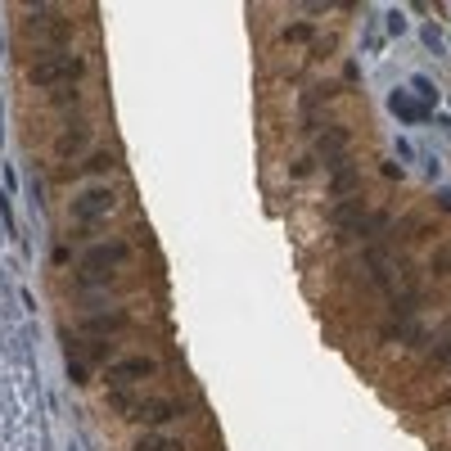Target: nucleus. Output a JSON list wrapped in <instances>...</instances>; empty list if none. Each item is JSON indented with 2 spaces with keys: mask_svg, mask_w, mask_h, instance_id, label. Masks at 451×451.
Masks as SVG:
<instances>
[{
  "mask_svg": "<svg viewBox=\"0 0 451 451\" xmlns=\"http://www.w3.org/2000/svg\"><path fill=\"white\" fill-rule=\"evenodd\" d=\"M32 86H68L86 77V59L82 54H45V59L32 63Z\"/></svg>",
  "mask_w": 451,
  "mask_h": 451,
  "instance_id": "f257e3e1",
  "label": "nucleus"
},
{
  "mask_svg": "<svg viewBox=\"0 0 451 451\" xmlns=\"http://www.w3.org/2000/svg\"><path fill=\"white\" fill-rule=\"evenodd\" d=\"M113 208H118V194H113L109 185H86L82 194H77L72 213H77V222H100V217H109Z\"/></svg>",
  "mask_w": 451,
  "mask_h": 451,
  "instance_id": "f03ea898",
  "label": "nucleus"
},
{
  "mask_svg": "<svg viewBox=\"0 0 451 451\" xmlns=\"http://www.w3.org/2000/svg\"><path fill=\"white\" fill-rule=\"evenodd\" d=\"M127 257H131V244H122V239H109V244H95V248H86V253H82V271L100 275V271H109V266L127 262Z\"/></svg>",
  "mask_w": 451,
  "mask_h": 451,
  "instance_id": "7ed1b4c3",
  "label": "nucleus"
},
{
  "mask_svg": "<svg viewBox=\"0 0 451 451\" xmlns=\"http://www.w3.org/2000/svg\"><path fill=\"white\" fill-rule=\"evenodd\" d=\"M153 375V361L149 357H127V361H113L109 366V383L113 388H127V383H140Z\"/></svg>",
  "mask_w": 451,
  "mask_h": 451,
  "instance_id": "20e7f679",
  "label": "nucleus"
},
{
  "mask_svg": "<svg viewBox=\"0 0 451 451\" xmlns=\"http://www.w3.org/2000/svg\"><path fill=\"white\" fill-rule=\"evenodd\" d=\"M388 113H392V118H402V122H411V127H415V122H425V118H429L425 100H415V95H411L406 86H402V91H392V95H388Z\"/></svg>",
  "mask_w": 451,
  "mask_h": 451,
  "instance_id": "39448f33",
  "label": "nucleus"
},
{
  "mask_svg": "<svg viewBox=\"0 0 451 451\" xmlns=\"http://www.w3.org/2000/svg\"><path fill=\"white\" fill-rule=\"evenodd\" d=\"M181 411H185L181 402L153 397V402H140V406H136V415H131V420H140V425H167V420H176Z\"/></svg>",
  "mask_w": 451,
  "mask_h": 451,
  "instance_id": "423d86ee",
  "label": "nucleus"
},
{
  "mask_svg": "<svg viewBox=\"0 0 451 451\" xmlns=\"http://www.w3.org/2000/svg\"><path fill=\"white\" fill-rule=\"evenodd\" d=\"M122 330H127V316H122V312L86 316V321H82V334H86V339H109V334H122Z\"/></svg>",
  "mask_w": 451,
  "mask_h": 451,
  "instance_id": "0eeeda50",
  "label": "nucleus"
},
{
  "mask_svg": "<svg viewBox=\"0 0 451 451\" xmlns=\"http://www.w3.org/2000/svg\"><path fill=\"white\" fill-rule=\"evenodd\" d=\"M86 149H91V131L86 127H68L54 140V153H59V158H77V153H86Z\"/></svg>",
  "mask_w": 451,
  "mask_h": 451,
  "instance_id": "6e6552de",
  "label": "nucleus"
},
{
  "mask_svg": "<svg viewBox=\"0 0 451 451\" xmlns=\"http://www.w3.org/2000/svg\"><path fill=\"white\" fill-rule=\"evenodd\" d=\"M330 217H334V226H343V230H352L366 217V208H361V199H339V204L330 208Z\"/></svg>",
  "mask_w": 451,
  "mask_h": 451,
  "instance_id": "1a4fd4ad",
  "label": "nucleus"
},
{
  "mask_svg": "<svg viewBox=\"0 0 451 451\" xmlns=\"http://www.w3.org/2000/svg\"><path fill=\"white\" fill-rule=\"evenodd\" d=\"M357 171H352V167H334V181H330V190H334V199H352V194H357Z\"/></svg>",
  "mask_w": 451,
  "mask_h": 451,
  "instance_id": "9d476101",
  "label": "nucleus"
},
{
  "mask_svg": "<svg viewBox=\"0 0 451 451\" xmlns=\"http://www.w3.org/2000/svg\"><path fill=\"white\" fill-rule=\"evenodd\" d=\"M131 451H185V447H181L176 438H167V434H140Z\"/></svg>",
  "mask_w": 451,
  "mask_h": 451,
  "instance_id": "9b49d317",
  "label": "nucleus"
},
{
  "mask_svg": "<svg viewBox=\"0 0 451 451\" xmlns=\"http://www.w3.org/2000/svg\"><path fill=\"white\" fill-rule=\"evenodd\" d=\"M109 406H113V411H122V415H136L140 402L131 397V388H113V392H109Z\"/></svg>",
  "mask_w": 451,
  "mask_h": 451,
  "instance_id": "f8f14e48",
  "label": "nucleus"
},
{
  "mask_svg": "<svg viewBox=\"0 0 451 451\" xmlns=\"http://www.w3.org/2000/svg\"><path fill=\"white\" fill-rule=\"evenodd\" d=\"M420 41H425V50H429V54H447V41H443V32H438L434 23L420 27Z\"/></svg>",
  "mask_w": 451,
  "mask_h": 451,
  "instance_id": "ddd939ff",
  "label": "nucleus"
},
{
  "mask_svg": "<svg viewBox=\"0 0 451 451\" xmlns=\"http://www.w3.org/2000/svg\"><path fill=\"white\" fill-rule=\"evenodd\" d=\"M383 32L402 36V32H406V14H402V9H388V14H383Z\"/></svg>",
  "mask_w": 451,
  "mask_h": 451,
  "instance_id": "4468645a",
  "label": "nucleus"
},
{
  "mask_svg": "<svg viewBox=\"0 0 451 451\" xmlns=\"http://www.w3.org/2000/svg\"><path fill=\"white\" fill-rule=\"evenodd\" d=\"M411 91H415V95H425V109L438 100V91H434V82H429V77H411Z\"/></svg>",
  "mask_w": 451,
  "mask_h": 451,
  "instance_id": "2eb2a0df",
  "label": "nucleus"
},
{
  "mask_svg": "<svg viewBox=\"0 0 451 451\" xmlns=\"http://www.w3.org/2000/svg\"><path fill=\"white\" fill-rule=\"evenodd\" d=\"M284 41H312V23H289L284 27Z\"/></svg>",
  "mask_w": 451,
  "mask_h": 451,
  "instance_id": "dca6fc26",
  "label": "nucleus"
},
{
  "mask_svg": "<svg viewBox=\"0 0 451 451\" xmlns=\"http://www.w3.org/2000/svg\"><path fill=\"white\" fill-rule=\"evenodd\" d=\"M0 222L9 226V235L18 230V226H14V204H9V194H5V190H0Z\"/></svg>",
  "mask_w": 451,
  "mask_h": 451,
  "instance_id": "f3484780",
  "label": "nucleus"
},
{
  "mask_svg": "<svg viewBox=\"0 0 451 451\" xmlns=\"http://www.w3.org/2000/svg\"><path fill=\"white\" fill-rule=\"evenodd\" d=\"M379 171H383V181H402V176H406V171H402V162H392V158H388V162H383V167H379Z\"/></svg>",
  "mask_w": 451,
  "mask_h": 451,
  "instance_id": "a211bd4d",
  "label": "nucleus"
},
{
  "mask_svg": "<svg viewBox=\"0 0 451 451\" xmlns=\"http://www.w3.org/2000/svg\"><path fill=\"white\" fill-rule=\"evenodd\" d=\"M86 352H91V361H104V357H109V343H104V339H91V348H86Z\"/></svg>",
  "mask_w": 451,
  "mask_h": 451,
  "instance_id": "6ab92c4d",
  "label": "nucleus"
},
{
  "mask_svg": "<svg viewBox=\"0 0 451 451\" xmlns=\"http://www.w3.org/2000/svg\"><path fill=\"white\" fill-rule=\"evenodd\" d=\"M68 375H72V383H86V379H91V366H82V361H72V366H68Z\"/></svg>",
  "mask_w": 451,
  "mask_h": 451,
  "instance_id": "aec40b11",
  "label": "nucleus"
},
{
  "mask_svg": "<svg viewBox=\"0 0 451 451\" xmlns=\"http://www.w3.org/2000/svg\"><path fill=\"white\" fill-rule=\"evenodd\" d=\"M434 275H451V253H438L434 257Z\"/></svg>",
  "mask_w": 451,
  "mask_h": 451,
  "instance_id": "412c9836",
  "label": "nucleus"
},
{
  "mask_svg": "<svg viewBox=\"0 0 451 451\" xmlns=\"http://www.w3.org/2000/svg\"><path fill=\"white\" fill-rule=\"evenodd\" d=\"M86 167H91V171H109V167H113V158H109V153H95V158L86 162Z\"/></svg>",
  "mask_w": 451,
  "mask_h": 451,
  "instance_id": "4be33fe9",
  "label": "nucleus"
},
{
  "mask_svg": "<svg viewBox=\"0 0 451 451\" xmlns=\"http://www.w3.org/2000/svg\"><path fill=\"white\" fill-rule=\"evenodd\" d=\"M397 158H406V162H415V145H411V140H406V136H402V140H397Z\"/></svg>",
  "mask_w": 451,
  "mask_h": 451,
  "instance_id": "5701e85b",
  "label": "nucleus"
},
{
  "mask_svg": "<svg viewBox=\"0 0 451 451\" xmlns=\"http://www.w3.org/2000/svg\"><path fill=\"white\" fill-rule=\"evenodd\" d=\"M438 208H443V213H451V190H438Z\"/></svg>",
  "mask_w": 451,
  "mask_h": 451,
  "instance_id": "b1692460",
  "label": "nucleus"
},
{
  "mask_svg": "<svg viewBox=\"0 0 451 451\" xmlns=\"http://www.w3.org/2000/svg\"><path fill=\"white\" fill-rule=\"evenodd\" d=\"M0 145H5V118H0Z\"/></svg>",
  "mask_w": 451,
  "mask_h": 451,
  "instance_id": "393cba45",
  "label": "nucleus"
},
{
  "mask_svg": "<svg viewBox=\"0 0 451 451\" xmlns=\"http://www.w3.org/2000/svg\"><path fill=\"white\" fill-rule=\"evenodd\" d=\"M443 127H447V140H451V118H443Z\"/></svg>",
  "mask_w": 451,
  "mask_h": 451,
  "instance_id": "a878e982",
  "label": "nucleus"
},
{
  "mask_svg": "<svg viewBox=\"0 0 451 451\" xmlns=\"http://www.w3.org/2000/svg\"><path fill=\"white\" fill-rule=\"evenodd\" d=\"M447 50H451V41H447Z\"/></svg>",
  "mask_w": 451,
  "mask_h": 451,
  "instance_id": "bb28decb",
  "label": "nucleus"
}]
</instances>
